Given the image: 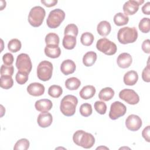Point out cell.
Segmentation results:
<instances>
[{"label":"cell","instance_id":"7bdbcfd3","mask_svg":"<svg viewBox=\"0 0 150 150\" xmlns=\"http://www.w3.org/2000/svg\"><path fill=\"white\" fill-rule=\"evenodd\" d=\"M41 3L47 7L54 6L57 3V0H41Z\"/></svg>","mask_w":150,"mask_h":150},{"label":"cell","instance_id":"7c38bea8","mask_svg":"<svg viewBox=\"0 0 150 150\" xmlns=\"http://www.w3.org/2000/svg\"><path fill=\"white\" fill-rule=\"evenodd\" d=\"M142 124L141 118L135 114L129 115L125 120L126 127L131 131H136L139 129Z\"/></svg>","mask_w":150,"mask_h":150},{"label":"cell","instance_id":"5b68a950","mask_svg":"<svg viewBox=\"0 0 150 150\" xmlns=\"http://www.w3.org/2000/svg\"><path fill=\"white\" fill-rule=\"evenodd\" d=\"M65 18L64 12L59 8L51 11L47 16L46 23L49 28L54 29L60 26Z\"/></svg>","mask_w":150,"mask_h":150},{"label":"cell","instance_id":"ee69618b","mask_svg":"<svg viewBox=\"0 0 150 150\" xmlns=\"http://www.w3.org/2000/svg\"><path fill=\"white\" fill-rule=\"evenodd\" d=\"M142 11L145 15H149L150 14V2H147L143 5V6L142 7Z\"/></svg>","mask_w":150,"mask_h":150},{"label":"cell","instance_id":"9c48e42d","mask_svg":"<svg viewBox=\"0 0 150 150\" xmlns=\"http://www.w3.org/2000/svg\"><path fill=\"white\" fill-rule=\"evenodd\" d=\"M127 111L126 106L120 101H114L112 103L110 107V110L109 112V117L115 120L124 115Z\"/></svg>","mask_w":150,"mask_h":150},{"label":"cell","instance_id":"277c9868","mask_svg":"<svg viewBox=\"0 0 150 150\" xmlns=\"http://www.w3.org/2000/svg\"><path fill=\"white\" fill-rule=\"evenodd\" d=\"M46 12L43 8L40 6L33 7L28 15V22L33 27L40 26L44 20Z\"/></svg>","mask_w":150,"mask_h":150},{"label":"cell","instance_id":"e0dca14e","mask_svg":"<svg viewBox=\"0 0 150 150\" xmlns=\"http://www.w3.org/2000/svg\"><path fill=\"white\" fill-rule=\"evenodd\" d=\"M76 66L75 63L70 59L64 60L60 66V70L64 75L72 74L76 70Z\"/></svg>","mask_w":150,"mask_h":150},{"label":"cell","instance_id":"3957f363","mask_svg":"<svg viewBox=\"0 0 150 150\" xmlns=\"http://www.w3.org/2000/svg\"><path fill=\"white\" fill-rule=\"evenodd\" d=\"M138 38V31L135 27L125 26L119 29L117 33V39L121 44L132 43L136 41Z\"/></svg>","mask_w":150,"mask_h":150},{"label":"cell","instance_id":"4dcf8cb0","mask_svg":"<svg viewBox=\"0 0 150 150\" xmlns=\"http://www.w3.org/2000/svg\"><path fill=\"white\" fill-rule=\"evenodd\" d=\"M59 36L55 33H49L45 37V43L46 45H53L59 46Z\"/></svg>","mask_w":150,"mask_h":150},{"label":"cell","instance_id":"8992f818","mask_svg":"<svg viewBox=\"0 0 150 150\" xmlns=\"http://www.w3.org/2000/svg\"><path fill=\"white\" fill-rule=\"evenodd\" d=\"M53 69V64L51 62L47 60L42 61L37 67L38 77L43 81L50 80L52 76Z\"/></svg>","mask_w":150,"mask_h":150},{"label":"cell","instance_id":"ffe728a7","mask_svg":"<svg viewBox=\"0 0 150 150\" xmlns=\"http://www.w3.org/2000/svg\"><path fill=\"white\" fill-rule=\"evenodd\" d=\"M124 83L127 86H134L136 84L138 80V75L137 72L134 70L127 71L124 76Z\"/></svg>","mask_w":150,"mask_h":150},{"label":"cell","instance_id":"83f0119b","mask_svg":"<svg viewBox=\"0 0 150 150\" xmlns=\"http://www.w3.org/2000/svg\"><path fill=\"white\" fill-rule=\"evenodd\" d=\"M22 44L21 41L18 39H12L8 43V50L13 53L19 51L21 49Z\"/></svg>","mask_w":150,"mask_h":150},{"label":"cell","instance_id":"4fadbf2b","mask_svg":"<svg viewBox=\"0 0 150 150\" xmlns=\"http://www.w3.org/2000/svg\"><path fill=\"white\" fill-rule=\"evenodd\" d=\"M45 87L39 83H32L27 87L28 94L35 97H38L43 95L45 93Z\"/></svg>","mask_w":150,"mask_h":150},{"label":"cell","instance_id":"e575fe53","mask_svg":"<svg viewBox=\"0 0 150 150\" xmlns=\"http://www.w3.org/2000/svg\"><path fill=\"white\" fill-rule=\"evenodd\" d=\"M92 111L91 105L89 103H84L80 107V113L83 117H87L90 116L92 114Z\"/></svg>","mask_w":150,"mask_h":150},{"label":"cell","instance_id":"9a60e30c","mask_svg":"<svg viewBox=\"0 0 150 150\" xmlns=\"http://www.w3.org/2000/svg\"><path fill=\"white\" fill-rule=\"evenodd\" d=\"M132 62V56L128 53H122L118 55L117 63L118 66L122 69H126L130 66Z\"/></svg>","mask_w":150,"mask_h":150},{"label":"cell","instance_id":"2e32d148","mask_svg":"<svg viewBox=\"0 0 150 150\" xmlns=\"http://www.w3.org/2000/svg\"><path fill=\"white\" fill-rule=\"evenodd\" d=\"M52 102L49 99H40L35 102V107L36 110L41 112H48L52 108Z\"/></svg>","mask_w":150,"mask_h":150},{"label":"cell","instance_id":"74e56055","mask_svg":"<svg viewBox=\"0 0 150 150\" xmlns=\"http://www.w3.org/2000/svg\"><path fill=\"white\" fill-rule=\"evenodd\" d=\"M14 67L12 65L7 66L5 64L1 65V76H12L13 74Z\"/></svg>","mask_w":150,"mask_h":150},{"label":"cell","instance_id":"d6986e66","mask_svg":"<svg viewBox=\"0 0 150 150\" xmlns=\"http://www.w3.org/2000/svg\"><path fill=\"white\" fill-rule=\"evenodd\" d=\"M96 88L91 85H87L84 86L79 92L80 97L84 100H88L91 98L96 93Z\"/></svg>","mask_w":150,"mask_h":150},{"label":"cell","instance_id":"d590c367","mask_svg":"<svg viewBox=\"0 0 150 150\" xmlns=\"http://www.w3.org/2000/svg\"><path fill=\"white\" fill-rule=\"evenodd\" d=\"M28 75L29 73L18 71L15 76V79L16 82L19 84H24L28 80Z\"/></svg>","mask_w":150,"mask_h":150},{"label":"cell","instance_id":"f546056e","mask_svg":"<svg viewBox=\"0 0 150 150\" xmlns=\"http://www.w3.org/2000/svg\"><path fill=\"white\" fill-rule=\"evenodd\" d=\"M63 93L62 88L58 85H52L48 89V94L53 98H59Z\"/></svg>","mask_w":150,"mask_h":150},{"label":"cell","instance_id":"d6a6232c","mask_svg":"<svg viewBox=\"0 0 150 150\" xmlns=\"http://www.w3.org/2000/svg\"><path fill=\"white\" fill-rule=\"evenodd\" d=\"M138 27L139 30L142 33H148L150 30V23H149V18H143L139 21Z\"/></svg>","mask_w":150,"mask_h":150},{"label":"cell","instance_id":"ba28073f","mask_svg":"<svg viewBox=\"0 0 150 150\" xmlns=\"http://www.w3.org/2000/svg\"><path fill=\"white\" fill-rule=\"evenodd\" d=\"M16 66L19 71L29 73L32 68V64L30 57L26 53H21L17 56Z\"/></svg>","mask_w":150,"mask_h":150},{"label":"cell","instance_id":"6da1fadb","mask_svg":"<svg viewBox=\"0 0 150 150\" xmlns=\"http://www.w3.org/2000/svg\"><path fill=\"white\" fill-rule=\"evenodd\" d=\"M73 140L77 145L86 149L91 148L95 143L94 136L83 130L76 131L73 135Z\"/></svg>","mask_w":150,"mask_h":150},{"label":"cell","instance_id":"cb8c5ba5","mask_svg":"<svg viewBox=\"0 0 150 150\" xmlns=\"http://www.w3.org/2000/svg\"><path fill=\"white\" fill-rule=\"evenodd\" d=\"M62 44L65 49L71 50L74 48L76 45V37L71 35H64Z\"/></svg>","mask_w":150,"mask_h":150},{"label":"cell","instance_id":"d4e9b609","mask_svg":"<svg viewBox=\"0 0 150 150\" xmlns=\"http://www.w3.org/2000/svg\"><path fill=\"white\" fill-rule=\"evenodd\" d=\"M80 85V80L75 77L69 78L65 81V86L69 90H76L78 89Z\"/></svg>","mask_w":150,"mask_h":150},{"label":"cell","instance_id":"1f68e13d","mask_svg":"<svg viewBox=\"0 0 150 150\" xmlns=\"http://www.w3.org/2000/svg\"><path fill=\"white\" fill-rule=\"evenodd\" d=\"M29 141L26 138H22L18 140L15 144L14 150H26L29 147Z\"/></svg>","mask_w":150,"mask_h":150},{"label":"cell","instance_id":"603a6c76","mask_svg":"<svg viewBox=\"0 0 150 150\" xmlns=\"http://www.w3.org/2000/svg\"><path fill=\"white\" fill-rule=\"evenodd\" d=\"M97 54L93 51L87 52L83 57V63L86 67L93 66L97 60Z\"/></svg>","mask_w":150,"mask_h":150},{"label":"cell","instance_id":"ab89813d","mask_svg":"<svg viewBox=\"0 0 150 150\" xmlns=\"http://www.w3.org/2000/svg\"><path fill=\"white\" fill-rule=\"evenodd\" d=\"M2 60L4 64L7 66H11L14 61L13 56L10 53H6L3 55Z\"/></svg>","mask_w":150,"mask_h":150},{"label":"cell","instance_id":"8fae6325","mask_svg":"<svg viewBox=\"0 0 150 150\" xmlns=\"http://www.w3.org/2000/svg\"><path fill=\"white\" fill-rule=\"evenodd\" d=\"M144 2V0H129L125 2L122 7L124 14L127 16L135 14L138 11L139 5Z\"/></svg>","mask_w":150,"mask_h":150},{"label":"cell","instance_id":"836d02e7","mask_svg":"<svg viewBox=\"0 0 150 150\" xmlns=\"http://www.w3.org/2000/svg\"><path fill=\"white\" fill-rule=\"evenodd\" d=\"M78 28L74 23H70L67 25L64 30V35H71L76 37L78 35Z\"/></svg>","mask_w":150,"mask_h":150},{"label":"cell","instance_id":"44dd1931","mask_svg":"<svg viewBox=\"0 0 150 150\" xmlns=\"http://www.w3.org/2000/svg\"><path fill=\"white\" fill-rule=\"evenodd\" d=\"M111 26L108 21H102L97 26V30L98 33L102 36H106L110 33Z\"/></svg>","mask_w":150,"mask_h":150},{"label":"cell","instance_id":"f35d334b","mask_svg":"<svg viewBox=\"0 0 150 150\" xmlns=\"http://www.w3.org/2000/svg\"><path fill=\"white\" fill-rule=\"evenodd\" d=\"M142 78L145 82L149 83L150 81V66L149 64V59L148 60L147 66L142 70Z\"/></svg>","mask_w":150,"mask_h":150},{"label":"cell","instance_id":"52a82bcc","mask_svg":"<svg viewBox=\"0 0 150 150\" xmlns=\"http://www.w3.org/2000/svg\"><path fill=\"white\" fill-rule=\"evenodd\" d=\"M96 47L98 50L108 56L114 54L117 50L116 45L105 38L100 39L97 40Z\"/></svg>","mask_w":150,"mask_h":150},{"label":"cell","instance_id":"7a4b0ae2","mask_svg":"<svg viewBox=\"0 0 150 150\" xmlns=\"http://www.w3.org/2000/svg\"><path fill=\"white\" fill-rule=\"evenodd\" d=\"M78 100L76 97L70 94L65 96L60 102V111L65 116H72L76 112V108Z\"/></svg>","mask_w":150,"mask_h":150},{"label":"cell","instance_id":"30bf717a","mask_svg":"<svg viewBox=\"0 0 150 150\" xmlns=\"http://www.w3.org/2000/svg\"><path fill=\"white\" fill-rule=\"evenodd\" d=\"M119 97L127 103L131 105L137 104L139 101L138 94L132 89L125 88L122 90L119 93Z\"/></svg>","mask_w":150,"mask_h":150},{"label":"cell","instance_id":"484cf974","mask_svg":"<svg viewBox=\"0 0 150 150\" xmlns=\"http://www.w3.org/2000/svg\"><path fill=\"white\" fill-rule=\"evenodd\" d=\"M113 20L114 23L116 25L120 26L127 24L129 21V18L124 13L122 12H118L114 15Z\"/></svg>","mask_w":150,"mask_h":150},{"label":"cell","instance_id":"60d3db41","mask_svg":"<svg viewBox=\"0 0 150 150\" xmlns=\"http://www.w3.org/2000/svg\"><path fill=\"white\" fill-rule=\"evenodd\" d=\"M142 50L145 53L149 54L150 53V41L149 39L145 40L141 46Z\"/></svg>","mask_w":150,"mask_h":150},{"label":"cell","instance_id":"4316f807","mask_svg":"<svg viewBox=\"0 0 150 150\" xmlns=\"http://www.w3.org/2000/svg\"><path fill=\"white\" fill-rule=\"evenodd\" d=\"M1 87L4 89H9L13 85V80L11 76H1Z\"/></svg>","mask_w":150,"mask_h":150},{"label":"cell","instance_id":"b9f144b4","mask_svg":"<svg viewBox=\"0 0 150 150\" xmlns=\"http://www.w3.org/2000/svg\"><path fill=\"white\" fill-rule=\"evenodd\" d=\"M149 131H150V129H149V125H148L145 128H144V129H143V131L142 132V137L148 142H150V139H149Z\"/></svg>","mask_w":150,"mask_h":150},{"label":"cell","instance_id":"ac0fdd59","mask_svg":"<svg viewBox=\"0 0 150 150\" xmlns=\"http://www.w3.org/2000/svg\"><path fill=\"white\" fill-rule=\"evenodd\" d=\"M45 53L47 57L55 59L60 56L61 50L58 45H46L45 48Z\"/></svg>","mask_w":150,"mask_h":150},{"label":"cell","instance_id":"f1b7e54d","mask_svg":"<svg viewBox=\"0 0 150 150\" xmlns=\"http://www.w3.org/2000/svg\"><path fill=\"white\" fill-rule=\"evenodd\" d=\"M94 38L93 35L90 32H84L83 33L80 38L81 43L86 46H89L93 43Z\"/></svg>","mask_w":150,"mask_h":150},{"label":"cell","instance_id":"8d00e7d4","mask_svg":"<svg viewBox=\"0 0 150 150\" xmlns=\"http://www.w3.org/2000/svg\"><path fill=\"white\" fill-rule=\"evenodd\" d=\"M96 111L100 114L103 115L106 112L107 105L105 103L101 101H97L94 105Z\"/></svg>","mask_w":150,"mask_h":150},{"label":"cell","instance_id":"7402d4cb","mask_svg":"<svg viewBox=\"0 0 150 150\" xmlns=\"http://www.w3.org/2000/svg\"><path fill=\"white\" fill-rule=\"evenodd\" d=\"M114 96V91L111 87H105L100 90L98 98L103 101H108L112 98Z\"/></svg>","mask_w":150,"mask_h":150},{"label":"cell","instance_id":"5bb4252c","mask_svg":"<svg viewBox=\"0 0 150 150\" xmlns=\"http://www.w3.org/2000/svg\"><path fill=\"white\" fill-rule=\"evenodd\" d=\"M53 121V117L50 113L48 112H41L39 114L37 118V122L39 127L46 128L49 127Z\"/></svg>","mask_w":150,"mask_h":150}]
</instances>
